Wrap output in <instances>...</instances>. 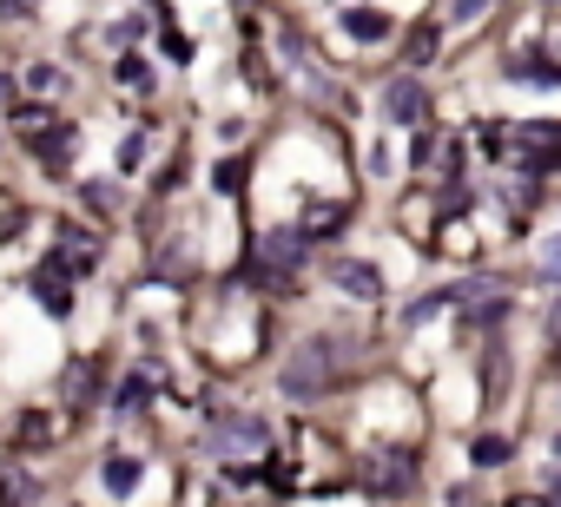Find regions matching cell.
Returning <instances> with one entry per match:
<instances>
[{
    "label": "cell",
    "mask_w": 561,
    "mask_h": 507,
    "mask_svg": "<svg viewBox=\"0 0 561 507\" xmlns=\"http://www.w3.org/2000/svg\"><path fill=\"white\" fill-rule=\"evenodd\" d=\"M139 402H145V376H132V382H126V389H119V408H126V415H132V408H139Z\"/></svg>",
    "instance_id": "cell-24"
},
{
    "label": "cell",
    "mask_w": 561,
    "mask_h": 507,
    "mask_svg": "<svg viewBox=\"0 0 561 507\" xmlns=\"http://www.w3.org/2000/svg\"><path fill=\"white\" fill-rule=\"evenodd\" d=\"M496 8V0H456V21H483Z\"/></svg>",
    "instance_id": "cell-27"
},
{
    "label": "cell",
    "mask_w": 561,
    "mask_h": 507,
    "mask_svg": "<svg viewBox=\"0 0 561 507\" xmlns=\"http://www.w3.org/2000/svg\"><path fill=\"white\" fill-rule=\"evenodd\" d=\"M93 389H100V369H93V363H66V382H60L66 408H87V402H93Z\"/></svg>",
    "instance_id": "cell-8"
},
{
    "label": "cell",
    "mask_w": 561,
    "mask_h": 507,
    "mask_svg": "<svg viewBox=\"0 0 561 507\" xmlns=\"http://www.w3.org/2000/svg\"><path fill=\"white\" fill-rule=\"evenodd\" d=\"M541 277H548V284H561V244H548V250H541Z\"/></svg>",
    "instance_id": "cell-29"
},
{
    "label": "cell",
    "mask_w": 561,
    "mask_h": 507,
    "mask_svg": "<svg viewBox=\"0 0 561 507\" xmlns=\"http://www.w3.org/2000/svg\"><path fill=\"white\" fill-rule=\"evenodd\" d=\"M475 145L496 158V152H509V145H515V126H475Z\"/></svg>",
    "instance_id": "cell-18"
},
{
    "label": "cell",
    "mask_w": 561,
    "mask_h": 507,
    "mask_svg": "<svg viewBox=\"0 0 561 507\" xmlns=\"http://www.w3.org/2000/svg\"><path fill=\"white\" fill-rule=\"evenodd\" d=\"M139 165H145V132H132V139L119 145V172H139Z\"/></svg>",
    "instance_id": "cell-22"
},
{
    "label": "cell",
    "mask_w": 561,
    "mask_h": 507,
    "mask_svg": "<svg viewBox=\"0 0 561 507\" xmlns=\"http://www.w3.org/2000/svg\"><path fill=\"white\" fill-rule=\"evenodd\" d=\"M212 185L218 192H245V158H225L218 172H212Z\"/></svg>",
    "instance_id": "cell-20"
},
{
    "label": "cell",
    "mask_w": 561,
    "mask_h": 507,
    "mask_svg": "<svg viewBox=\"0 0 561 507\" xmlns=\"http://www.w3.org/2000/svg\"><path fill=\"white\" fill-rule=\"evenodd\" d=\"M423 106H430V93H423L417 73H396L390 87H383V113H390L396 126H423Z\"/></svg>",
    "instance_id": "cell-2"
},
{
    "label": "cell",
    "mask_w": 561,
    "mask_h": 507,
    "mask_svg": "<svg viewBox=\"0 0 561 507\" xmlns=\"http://www.w3.org/2000/svg\"><path fill=\"white\" fill-rule=\"evenodd\" d=\"M27 87H34V93H53V87H60V73H53V66H34V73H27Z\"/></svg>",
    "instance_id": "cell-25"
},
{
    "label": "cell",
    "mask_w": 561,
    "mask_h": 507,
    "mask_svg": "<svg viewBox=\"0 0 561 507\" xmlns=\"http://www.w3.org/2000/svg\"><path fill=\"white\" fill-rule=\"evenodd\" d=\"M502 73H509V79H535V87H561V60H528V53H515V60H502Z\"/></svg>",
    "instance_id": "cell-9"
},
{
    "label": "cell",
    "mask_w": 561,
    "mask_h": 507,
    "mask_svg": "<svg viewBox=\"0 0 561 507\" xmlns=\"http://www.w3.org/2000/svg\"><path fill=\"white\" fill-rule=\"evenodd\" d=\"M344 224H350V218H344V205H317V211H310L297 231H304V244H310V237H337Z\"/></svg>",
    "instance_id": "cell-13"
},
{
    "label": "cell",
    "mask_w": 561,
    "mask_h": 507,
    "mask_svg": "<svg viewBox=\"0 0 561 507\" xmlns=\"http://www.w3.org/2000/svg\"><path fill=\"white\" fill-rule=\"evenodd\" d=\"M436 310H449V290H430V297H417V303H410V323H430Z\"/></svg>",
    "instance_id": "cell-21"
},
{
    "label": "cell",
    "mask_w": 561,
    "mask_h": 507,
    "mask_svg": "<svg viewBox=\"0 0 561 507\" xmlns=\"http://www.w3.org/2000/svg\"><path fill=\"white\" fill-rule=\"evenodd\" d=\"M100 481H106V494H132V487H139V461H132V455H106Z\"/></svg>",
    "instance_id": "cell-12"
},
{
    "label": "cell",
    "mask_w": 561,
    "mask_h": 507,
    "mask_svg": "<svg viewBox=\"0 0 561 507\" xmlns=\"http://www.w3.org/2000/svg\"><path fill=\"white\" fill-rule=\"evenodd\" d=\"M21 442H27V448H47V442H53V421H47V415H21Z\"/></svg>",
    "instance_id": "cell-19"
},
{
    "label": "cell",
    "mask_w": 561,
    "mask_h": 507,
    "mask_svg": "<svg viewBox=\"0 0 561 507\" xmlns=\"http://www.w3.org/2000/svg\"><path fill=\"white\" fill-rule=\"evenodd\" d=\"M271 435H265V421L258 415H231V421H218V429H212V448L218 455H258Z\"/></svg>",
    "instance_id": "cell-4"
},
{
    "label": "cell",
    "mask_w": 561,
    "mask_h": 507,
    "mask_svg": "<svg viewBox=\"0 0 561 507\" xmlns=\"http://www.w3.org/2000/svg\"><path fill=\"white\" fill-rule=\"evenodd\" d=\"M119 79H126V87H145L152 73H145V60H119Z\"/></svg>",
    "instance_id": "cell-28"
},
{
    "label": "cell",
    "mask_w": 561,
    "mask_h": 507,
    "mask_svg": "<svg viewBox=\"0 0 561 507\" xmlns=\"http://www.w3.org/2000/svg\"><path fill=\"white\" fill-rule=\"evenodd\" d=\"M258 258H265V271H278V277H291L304 258H310V244H304V231H265V244H258Z\"/></svg>",
    "instance_id": "cell-6"
},
{
    "label": "cell",
    "mask_w": 561,
    "mask_h": 507,
    "mask_svg": "<svg viewBox=\"0 0 561 507\" xmlns=\"http://www.w3.org/2000/svg\"><path fill=\"white\" fill-rule=\"evenodd\" d=\"M166 60H179V66H186V60H192V40H186V34H179V27H173V34H166Z\"/></svg>",
    "instance_id": "cell-23"
},
{
    "label": "cell",
    "mask_w": 561,
    "mask_h": 507,
    "mask_svg": "<svg viewBox=\"0 0 561 507\" xmlns=\"http://www.w3.org/2000/svg\"><path fill=\"white\" fill-rule=\"evenodd\" d=\"M548 336H554V343H561V310H554V316H548Z\"/></svg>",
    "instance_id": "cell-33"
},
{
    "label": "cell",
    "mask_w": 561,
    "mask_h": 507,
    "mask_svg": "<svg viewBox=\"0 0 561 507\" xmlns=\"http://www.w3.org/2000/svg\"><path fill=\"white\" fill-rule=\"evenodd\" d=\"M344 34H350V40H383V34H390V14H377V8H350V14H344Z\"/></svg>",
    "instance_id": "cell-11"
},
{
    "label": "cell",
    "mask_w": 561,
    "mask_h": 507,
    "mask_svg": "<svg viewBox=\"0 0 561 507\" xmlns=\"http://www.w3.org/2000/svg\"><path fill=\"white\" fill-rule=\"evenodd\" d=\"M0 106H14V79L8 73H0Z\"/></svg>",
    "instance_id": "cell-32"
},
{
    "label": "cell",
    "mask_w": 561,
    "mask_h": 507,
    "mask_svg": "<svg viewBox=\"0 0 561 507\" xmlns=\"http://www.w3.org/2000/svg\"><path fill=\"white\" fill-rule=\"evenodd\" d=\"M324 277H331L337 290L364 297V303H377V297H383V271H377V264H364V258H331V264H324Z\"/></svg>",
    "instance_id": "cell-5"
},
{
    "label": "cell",
    "mask_w": 561,
    "mask_h": 507,
    "mask_svg": "<svg viewBox=\"0 0 561 507\" xmlns=\"http://www.w3.org/2000/svg\"><path fill=\"white\" fill-rule=\"evenodd\" d=\"M337 356H344L337 343H304V350L291 356V369L278 376V382H284V395H317V389H331V382L344 376V369H337Z\"/></svg>",
    "instance_id": "cell-1"
},
{
    "label": "cell",
    "mask_w": 561,
    "mask_h": 507,
    "mask_svg": "<svg viewBox=\"0 0 561 507\" xmlns=\"http://www.w3.org/2000/svg\"><path fill=\"white\" fill-rule=\"evenodd\" d=\"M509 507H554V500H541V494H515Z\"/></svg>",
    "instance_id": "cell-31"
},
{
    "label": "cell",
    "mask_w": 561,
    "mask_h": 507,
    "mask_svg": "<svg viewBox=\"0 0 561 507\" xmlns=\"http://www.w3.org/2000/svg\"><path fill=\"white\" fill-rule=\"evenodd\" d=\"M515 152L528 172H554L561 165V126H515Z\"/></svg>",
    "instance_id": "cell-3"
},
{
    "label": "cell",
    "mask_w": 561,
    "mask_h": 507,
    "mask_svg": "<svg viewBox=\"0 0 561 507\" xmlns=\"http://www.w3.org/2000/svg\"><path fill=\"white\" fill-rule=\"evenodd\" d=\"M449 507H475V487H456V494H449Z\"/></svg>",
    "instance_id": "cell-30"
},
{
    "label": "cell",
    "mask_w": 561,
    "mask_h": 507,
    "mask_svg": "<svg viewBox=\"0 0 561 507\" xmlns=\"http://www.w3.org/2000/svg\"><path fill=\"white\" fill-rule=\"evenodd\" d=\"M21 231H27V211L8 205V211H0V237H21Z\"/></svg>",
    "instance_id": "cell-26"
},
{
    "label": "cell",
    "mask_w": 561,
    "mask_h": 507,
    "mask_svg": "<svg viewBox=\"0 0 561 507\" xmlns=\"http://www.w3.org/2000/svg\"><path fill=\"white\" fill-rule=\"evenodd\" d=\"M34 290H40V303H47L53 316H66V310H73V290H66V277H53V271H40V277H34Z\"/></svg>",
    "instance_id": "cell-14"
},
{
    "label": "cell",
    "mask_w": 561,
    "mask_h": 507,
    "mask_svg": "<svg viewBox=\"0 0 561 507\" xmlns=\"http://www.w3.org/2000/svg\"><path fill=\"white\" fill-rule=\"evenodd\" d=\"M364 481L377 494H410V455H383V461H364Z\"/></svg>",
    "instance_id": "cell-7"
},
{
    "label": "cell",
    "mask_w": 561,
    "mask_h": 507,
    "mask_svg": "<svg viewBox=\"0 0 561 507\" xmlns=\"http://www.w3.org/2000/svg\"><path fill=\"white\" fill-rule=\"evenodd\" d=\"M436 47H443V34L423 21V27L410 34V53H404V60H410V66H430V60H436Z\"/></svg>",
    "instance_id": "cell-16"
},
{
    "label": "cell",
    "mask_w": 561,
    "mask_h": 507,
    "mask_svg": "<svg viewBox=\"0 0 561 507\" xmlns=\"http://www.w3.org/2000/svg\"><path fill=\"white\" fill-rule=\"evenodd\" d=\"M469 461H475V468H502V461H509V442H502V435H475V442H469Z\"/></svg>",
    "instance_id": "cell-15"
},
{
    "label": "cell",
    "mask_w": 561,
    "mask_h": 507,
    "mask_svg": "<svg viewBox=\"0 0 561 507\" xmlns=\"http://www.w3.org/2000/svg\"><path fill=\"white\" fill-rule=\"evenodd\" d=\"M34 481H21V468H0V507H27Z\"/></svg>",
    "instance_id": "cell-17"
},
{
    "label": "cell",
    "mask_w": 561,
    "mask_h": 507,
    "mask_svg": "<svg viewBox=\"0 0 561 507\" xmlns=\"http://www.w3.org/2000/svg\"><path fill=\"white\" fill-rule=\"evenodd\" d=\"M34 152H40L47 172H66V158H73V132H66V126H60V132H40V139H34Z\"/></svg>",
    "instance_id": "cell-10"
}]
</instances>
